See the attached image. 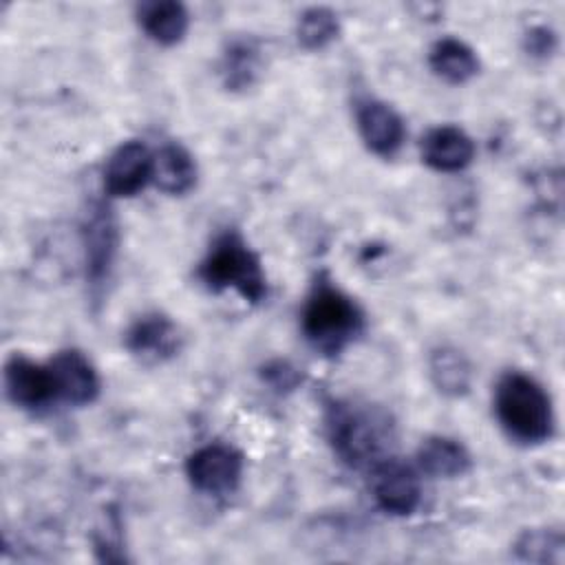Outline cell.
I'll return each mask as SVG.
<instances>
[{
	"instance_id": "obj_1",
	"label": "cell",
	"mask_w": 565,
	"mask_h": 565,
	"mask_svg": "<svg viewBox=\"0 0 565 565\" xmlns=\"http://www.w3.org/2000/svg\"><path fill=\"white\" fill-rule=\"evenodd\" d=\"M494 413L510 439L536 446L554 435V411L545 388L521 371L501 375L494 391Z\"/></svg>"
},
{
	"instance_id": "obj_2",
	"label": "cell",
	"mask_w": 565,
	"mask_h": 565,
	"mask_svg": "<svg viewBox=\"0 0 565 565\" xmlns=\"http://www.w3.org/2000/svg\"><path fill=\"white\" fill-rule=\"evenodd\" d=\"M362 327L364 316L358 302L329 280H316L302 307L307 342L324 355H338L360 335Z\"/></svg>"
},
{
	"instance_id": "obj_3",
	"label": "cell",
	"mask_w": 565,
	"mask_h": 565,
	"mask_svg": "<svg viewBox=\"0 0 565 565\" xmlns=\"http://www.w3.org/2000/svg\"><path fill=\"white\" fill-rule=\"evenodd\" d=\"M327 435L338 457L353 466H375L384 459L391 439L388 419L353 402H333L327 408Z\"/></svg>"
},
{
	"instance_id": "obj_4",
	"label": "cell",
	"mask_w": 565,
	"mask_h": 565,
	"mask_svg": "<svg viewBox=\"0 0 565 565\" xmlns=\"http://www.w3.org/2000/svg\"><path fill=\"white\" fill-rule=\"evenodd\" d=\"M199 278L210 291L234 289L247 302L267 296V280L258 256L236 232L221 234L199 265Z\"/></svg>"
},
{
	"instance_id": "obj_5",
	"label": "cell",
	"mask_w": 565,
	"mask_h": 565,
	"mask_svg": "<svg viewBox=\"0 0 565 565\" xmlns=\"http://www.w3.org/2000/svg\"><path fill=\"white\" fill-rule=\"evenodd\" d=\"M185 475L203 494L221 497L238 488L243 475V457L225 444H207L196 448L185 461Z\"/></svg>"
},
{
	"instance_id": "obj_6",
	"label": "cell",
	"mask_w": 565,
	"mask_h": 565,
	"mask_svg": "<svg viewBox=\"0 0 565 565\" xmlns=\"http://www.w3.org/2000/svg\"><path fill=\"white\" fill-rule=\"evenodd\" d=\"M82 243H84V258H86V278L97 294L110 276L115 254H117V223L113 212L97 203L86 214L82 225Z\"/></svg>"
},
{
	"instance_id": "obj_7",
	"label": "cell",
	"mask_w": 565,
	"mask_h": 565,
	"mask_svg": "<svg viewBox=\"0 0 565 565\" xmlns=\"http://www.w3.org/2000/svg\"><path fill=\"white\" fill-rule=\"evenodd\" d=\"M373 499L386 514L408 516L422 501V483L417 472L397 459H382L373 466Z\"/></svg>"
},
{
	"instance_id": "obj_8",
	"label": "cell",
	"mask_w": 565,
	"mask_h": 565,
	"mask_svg": "<svg viewBox=\"0 0 565 565\" xmlns=\"http://www.w3.org/2000/svg\"><path fill=\"white\" fill-rule=\"evenodd\" d=\"M49 371L55 386V399L71 406L93 404L99 395V375L90 360L77 349H64L53 355Z\"/></svg>"
},
{
	"instance_id": "obj_9",
	"label": "cell",
	"mask_w": 565,
	"mask_h": 565,
	"mask_svg": "<svg viewBox=\"0 0 565 565\" xmlns=\"http://www.w3.org/2000/svg\"><path fill=\"white\" fill-rule=\"evenodd\" d=\"M152 181V152L146 143L124 141L108 157L104 168V188L110 196H132Z\"/></svg>"
},
{
	"instance_id": "obj_10",
	"label": "cell",
	"mask_w": 565,
	"mask_h": 565,
	"mask_svg": "<svg viewBox=\"0 0 565 565\" xmlns=\"http://www.w3.org/2000/svg\"><path fill=\"white\" fill-rule=\"evenodd\" d=\"M4 388L9 399L26 411H38L55 399L49 364H38L24 355H11L4 364Z\"/></svg>"
},
{
	"instance_id": "obj_11",
	"label": "cell",
	"mask_w": 565,
	"mask_h": 565,
	"mask_svg": "<svg viewBox=\"0 0 565 565\" xmlns=\"http://www.w3.org/2000/svg\"><path fill=\"white\" fill-rule=\"evenodd\" d=\"M358 130L366 148L380 157H393L406 137L402 117L380 99H362L355 110Z\"/></svg>"
},
{
	"instance_id": "obj_12",
	"label": "cell",
	"mask_w": 565,
	"mask_h": 565,
	"mask_svg": "<svg viewBox=\"0 0 565 565\" xmlns=\"http://www.w3.org/2000/svg\"><path fill=\"white\" fill-rule=\"evenodd\" d=\"M179 342L181 335L177 324L159 311L139 316L126 331V349L143 362H163L172 358L179 351Z\"/></svg>"
},
{
	"instance_id": "obj_13",
	"label": "cell",
	"mask_w": 565,
	"mask_h": 565,
	"mask_svg": "<svg viewBox=\"0 0 565 565\" xmlns=\"http://www.w3.org/2000/svg\"><path fill=\"white\" fill-rule=\"evenodd\" d=\"M422 159L437 172H459L475 159V141L459 126H437L422 139Z\"/></svg>"
},
{
	"instance_id": "obj_14",
	"label": "cell",
	"mask_w": 565,
	"mask_h": 565,
	"mask_svg": "<svg viewBox=\"0 0 565 565\" xmlns=\"http://www.w3.org/2000/svg\"><path fill=\"white\" fill-rule=\"evenodd\" d=\"M137 20L143 33L163 46L181 42L190 24L188 9L174 0H152L139 4Z\"/></svg>"
},
{
	"instance_id": "obj_15",
	"label": "cell",
	"mask_w": 565,
	"mask_h": 565,
	"mask_svg": "<svg viewBox=\"0 0 565 565\" xmlns=\"http://www.w3.org/2000/svg\"><path fill=\"white\" fill-rule=\"evenodd\" d=\"M470 452L452 437L433 435L417 448V466L437 479H455L470 470Z\"/></svg>"
},
{
	"instance_id": "obj_16",
	"label": "cell",
	"mask_w": 565,
	"mask_h": 565,
	"mask_svg": "<svg viewBox=\"0 0 565 565\" xmlns=\"http://www.w3.org/2000/svg\"><path fill=\"white\" fill-rule=\"evenodd\" d=\"M152 183L166 194H185L196 183V163L181 143H166L152 154Z\"/></svg>"
},
{
	"instance_id": "obj_17",
	"label": "cell",
	"mask_w": 565,
	"mask_h": 565,
	"mask_svg": "<svg viewBox=\"0 0 565 565\" xmlns=\"http://www.w3.org/2000/svg\"><path fill=\"white\" fill-rule=\"evenodd\" d=\"M433 386L446 397H463L472 384V366L455 347H437L428 358Z\"/></svg>"
},
{
	"instance_id": "obj_18",
	"label": "cell",
	"mask_w": 565,
	"mask_h": 565,
	"mask_svg": "<svg viewBox=\"0 0 565 565\" xmlns=\"http://www.w3.org/2000/svg\"><path fill=\"white\" fill-rule=\"evenodd\" d=\"M428 64L437 77L448 84H463L479 71L477 53L457 38H441L428 53Z\"/></svg>"
},
{
	"instance_id": "obj_19",
	"label": "cell",
	"mask_w": 565,
	"mask_h": 565,
	"mask_svg": "<svg viewBox=\"0 0 565 565\" xmlns=\"http://www.w3.org/2000/svg\"><path fill=\"white\" fill-rule=\"evenodd\" d=\"M514 556L523 563H554L561 565L565 556V539L561 530L536 527L523 532L514 543Z\"/></svg>"
},
{
	"instance_id": "obj_20",
	"label": "cell",
	"mask_w": 565,
	"mask_h": 565,
	"mask_svg": "<svg viewBox=\"0 0 565 565\" xmlns=\"http://www.w3.org/2000/svg\"><path fill=\"white\" fill-rule=\"evenodd\" d=\"M258 51L252 42L238 40L227 46L221 60V77L230 90H243L254 84L258 75Z\"/></svg>"
},
{
	"instance_id": "obj_21",
	"label": "cell",
	"mask_w": 565,
	"mask_h": 565,
	"mask_svg": "<svg viewBox=\"0 0 565 565\" xmlns=\"http://www.w3.org/2000/svg\"><path fill=\"white\" fill-rule=\"evenodd\" d=\"M338 33H340L338 15L327 7H309L298 18V26H296L298 42L309 51L324 49L338 38Z\"/></svg>"
},
{
	"instance_id": "obj_22",
	"label": "cell",
	"mask_w": 565,
	"mask_h": 565,
	"mask_svg": "<svg viewBox=\"0 0 565 565\" xmlns=\"http://www.w3.org/2000/svg\"><path fill=\"white\" fill-rule=\"evenodd\" d=\"M523 49L532 57H550L556 51V33L545 24L530 26V31L523 35Z\"/></svg>"
},
{
	"instance_id": "obj_23",
	"label": "cell",
	"mask_w": 565,
	"mask_h": 565,
	"mask_svg": "<svg viewBox=\"0 0 565 565\" xmlns=\"http://www.w3.org/2000/svg\"><path fill=\"white\" fill-rule=\"evenodd\" d=\"M263 377L278 391H289L298 384V373L287 362H271L265 366Z\"/></svg>"
}]
</instances>
